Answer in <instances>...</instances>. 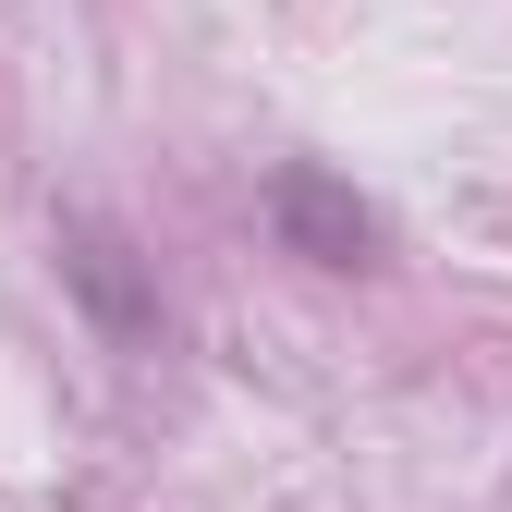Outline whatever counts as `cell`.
<instances>
[{
	"label": "cell",
	"mask_w": 512,
	"mask_h": 512,
	"mask_svg": "<svg viewBox=\"0 0 512 512\" xmlns=\"http://www.w3.org/2000/svg\"><path fill=\"white\" fill-rule=\"evenodd\" d=\"M61 281H74V305L98 317L122 354H147V342H159V269L122 244V220H98V208L61 220Z\"/></svg>",
	"instance_id": "cell-1"
},
{
	"label": "cell",
	"mask_w": 512,
	"mask_h": 512,
	"mask_svg": "<svg viewBox=\"0 0 512 512\" xmlns=\"http://www.w3.org/2000/svg\"><path fill=\"white\" fill-rule=\"evenodd\" d=\"M269 232L293 256H317V269H378V208L354 196L342 171H317V159H293L269 183Z\"/></svg>",
	"instance_id": "cell-2"
}]
</instances>
